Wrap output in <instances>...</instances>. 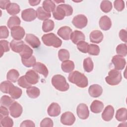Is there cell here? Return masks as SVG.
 <instances>
[{
    "instance_id": "6da1fadb",
    "label": "cell",
    "mask_w": 127,
    "mask_h": 127,
    "mask_svg": "<svg viewBox=\"0 0 127 127\" xmlns=\"http://www.w3.org/2000/svg\"><path fill=\"white\" fill-rule=\"evenodd\" d=\"M73 13V8L69 4H61L58 5L53 12L54 18L58 20H63L65 16H69Z\"/></svg>"
},
{
    "instance_id": "7a4b0ae2",
    "label": "cell",
    "mask_w": 127,
    "mask_h": 127,
    "mask_svg": "<svg viewBox=\"0 0 127 127\" xmlns=\"http://www.w3.org/2000/svg\"><path fill=\"white\" fill-rule=\"evenodd\" d=\"M68 79L72 83L80 88H85L88 85V79L83 73L75 70L71 72L68 75Z\"/></svg>"
},
{
    "instance_id": "3957f363",
    "label": "cell",
    "mask_w": 127,
    "mask_h": 127,
    "mask_svg": "<svg viewBox=\"0 0 127 127\" xmlns=\"http://www.w3.org/2000/svg\"><path fill=\"white\" fill-rule=\"evenodd\" d=\"M51 82L53 86L60 91H66L69 89V85L67 83L65 78L61 74L54 75Z\"/></svg>"
},
{
    "instance_id": "277c9868",
    "label": "cell",
    "mask_w": 127,
    "mask_h": 127,
    "mask_svg": "<svg viewBox=\"0 0 127 127\" xmlns=\"http://www.w3.org/2000/svg\"><path fill=\"white\" fill-rule=\"evenodd\" d=\"M42 40L45 45L56 48L61 47L62 44V41L53 33L44 34L42 37Z\"/></svg>"
},
{
    "instance_id": "5b68a950",
    "label": "cell",
    "mask_w": 127,
    "mask_h": 127,
    "mask_svg": "<svg viewBox=\"0 0 127 127\" xmlns=\"http://www.w3.org/2000/svg\"><path fill=\"white\" fill-rule=\"evenodd\" d=\"M121 72L116 69H111L108 72V75L105 77L106 82L110 85L119 84L122 80Z\"/></svg>"
},
{
    "instance_id": "8992f818",
    "label": "cell",
    "mask_w": 127,
    "mask_h": 127,
    "mask_svg": "<svg viewBox=\"0 0 127 127\" xmlns=\"http://www.w3.org/2000/svg\"><path fill=\"white\" fill-rule=\"evenodd\" d=\"M88 20L86 16L83 14H78L74 16L72 20L73 25L77 28L82 29L86 27Z\"/></svg>"
},
{
    "instance_id": "52a82bcc",
    "label": "cell",
    "mask_w": 127,
    "mask_h": 127,
    "mask_svg": "<svg viewBox=\"0 0 127 127\" xmlns=\"http://www.w3.org/2000/svg\"><path fill=\"white\" fill-rule=\"evenodd\" d=\"M21 17L23 20L27 22L33 21L37 17V12L33 8H27L22 10Z\"/></svg>"
},
{
    "instance_id": "ba28073f",
    "label": "cell",
    "mask_w": 127,
    "mask_h": 127,
    "mask_svg": "<svg viewBox=\"0 0 127 127\" xmlns=\"http://www.w3.org/2000/svg\"><path fill=\"white\" fill-rule=\"evenodd\" d=\"M60 120L61 123L64 125L71 126L75 121V117L72 113L66 112L62 115Z\"/></svg>"
},
{
    "instance_id": "9c48e42d",
    "label": "cell",
    "mask_w": 127,
    "mask_h": 127,
    "mask_svg": "<svg viewBox=\"0 0 127 127\" xmlns=\"http://www.w3.org/2000/svg\"><path fill=\"white\" fill-rule=\"evenodd\" d=\"M9 109L10 115L14 118L19 117L22 114L23 111L22 106L16 101H14L9 106Z\"/></svg>"
},
{
    "instance_id": "30bf717a",
    "label": "cell",
    "mask_w": 127,
    "mask_h": 127,
    "mask_svg": "<svg viewBox=\"0 0 127 127\" xmlns=\"http://www.w3.org/2000/svg\"><path fill=\"white\" fill-rule=\"evenodd\" d=\"M76 113L79 119L82 120L87 119L89 116V111L87 106L83 103L79 104L76 108Z\"/></svg>"
},
{
    "instance_id": "8fae6325",
    "label": "cell",
    "mask_w": 127,
    "mask_h": 127,
    "mask_svg": "<svg viewBox=\"0 0 127 127\" xmlns=\"http://www.w3.org/2000/svg\"><path fill=\"white\" fill-rule=\"evenodd\" d=\"M112 63L114 65L115 69L116 70H123L126 64L125 59L118 55L113 57Z\"/></svg>"
},
{
    "instance_id": "7c38bea8",
    "label": "cell",
    "mask_w": 127,
    "mask_h": 127,
    "mask_svg": "<svg viewBox=\"0 0 127 127\" xmlns=\"http://www.w3.org/2000/svg\"><path fill=\"white\" fill-rule=\"evenodd\" d=\"M11 37L15 40L20 41L22 39L25 34V32L23 27L18 26L10 29Z\"/></svg>"
},
{
    "instance_id": "4fadbf2b",
    "label": "cell",
    "mask_w": 127,
    "mask_h": 127,
    "mask_svg": "<svg viewBox=\"0 0 127 127\" xmlns=\"http://www.w3.org/2000/svg\"><path fill=\"white\" fill-rule=\"evenodd\" d=\"M25 41L33 48H38L41 45L39 38L32 34H27Z\"/></svg>"
},
{
    "instance_id": "5bb4252c",
    "label": "cell",
    "mask_w": 127,
    "mask_h": 127,
    "mask_svg": "<svg viewBox=\"0 0 127 127\" xmlns=\"http://www.w3.org/2000/svg\"><path fill=\"white\" fill-rule=\"evenodd\" d=\"M25 77L27 82L31 84H35L39 81V76L34 70H28L25 73Z\"/></svg>"
},
{
    "instance_id": "9a60e30c",
    "label": "cell",
    "mask_w": 127,
    "mask_h": 127,
    "mask_svg": "<svg viewBox=\"0 0 127 127\" xmlns=\"http://www.w3.org/2000/svg\"><path fill=\"white\" fill-rule=\"evenodd\" d=\"M72 33V29L68 26H64L59 29L57 34L60 37L64 40H68L70 39Z\"/></svg>"
},
{
    "instance_id": "2e32d148",
    "label": "cell",
    "mask_w": 127,
    "mask_h": 127,
    "mask_svg": "<svg viewBox=\"0 0 127 127\" xmlns=\"http://www.w3.org/2000/svg\"><path fill=\"white\" fill-rule=\"evenodd\" d=\"M102 92V87L98 84H92L88 88V93L92 97H98L101 95Z\"/></svg>"
},
{
    "instance_id": "e0dca14e",
    "label": "cell",
    "mask_w": 127,
    "mask_h": 127,
    "mask_svg": "<svg viewBox=\"0 0 127 127\" xmlns=\"http://www.w3.org/2000/svg\"><path fill=\"white\" fill-rule=\"evenodd\" d=\"M103 38L104 36L102 32L98 30L92 31L89 35L90 41L96 44L101 43L103 40Z\"/></svg>"
},
{
    "instance_id": "ac0fdd59",
    "label": "cell",
    "mask_w": 127,
    "mask_h": 127,
    "mask_svg": "<svg viewBox=\"0 0 127 127\" xmlns=\"http://www.w3.org/2000/svg\"><path fill=\"white\" fill-rule=\"evenodd\" d=\"M114 115V109L111 105L107 106L102 114V118L106 122L111 121Z\"/></svg>"
},
{
    "instance_id": "d6986e66",
    "label": "cell",
    "mask_w": 127,
    "mask_h": 127,
    "mask_svg": "<svg viewBox=\"0 0 127 127\" xmlns=\"http://www.w3.org/2000/svg\"><path fill=\"white\" fill-rule=\"evenodd\" d=\"M100 28L104 31L109 30L112 26V21L110 18L107 15L102 16L99 22Z\"/></svg>"
},
{
    "instance_id": "ffe728a7",
    "label": "cell",
    "mask_w": 127,
    "mask_h": 127,
    "mask_svg": "<svg viewBox=\"0 0 127 127\" xmlns=\"http://www.w3.org/2000/svg\"><path fill=\"white\" fill-rule=\"evenodd\" d=\"M47 112L51 117H57L61 113V107L58 103L53 102L49 106Z\"/></svg>"
},
{
    "instance_id": "44dd1931",
    "label": "cell",
    "mask_w": 127,
    "mask_h": 127,
    "mask_svg": "<svg viewBox=\"0 0 127 127\" xmlns=\"http://www.w3.org/2000/svg\"><path fill=\"white\" fill-rule=\"evenodd\" d=\"M70 38L74 44H77L80 41H84L85 40L84 34L81 31L78 30H74L72 32Z\"/></svg>"
},
{
    "instance_id": "7402d4cb",
    "label": "cell",
    "mask_w": 127,
    "mask_h": 127,
    "mask_svg": "<svg viewBox=\"0 0 127 127\" xmlns=\"http://www.w3.org/2000/svg\"><path fill=\"white\" fill-rule=\"evenodd\" d=\"M33 69L36 72L42 74L45 77H47L49 72L46 66L40 62H37L33 66Z\"/></svg>"
},
{
    "instance_id": "603a6c76",
    "label": "cell",
    "mask_w": 127,
    "mask_h": 127,
    "mask_svg": "<svg viewBox=\"0 0 127 127\" xmlns=\"http://www.w3.org/2000/svg\"><path fill=\"white\" fill-rule=\"evenodd\" d=\"M24 44H25L23 41H18L15 40H12L9 44L11 50L13 52L17 53H20L21 52Z\"/></svg>"
},
{
    "instance_id": "cb8c5ba5",
    "label": "cell",
    "mask_w": 127,
    "mask_h": 127,
    "mask_svg": "<svg viewBox=\"0 0 127 127\" xmlns=\"http://www.w3.org/2000/svg\"><path fill=\"white\" fill-rule=\"evenodd\" d=\"M104 108V104L102 102L99 100H94L91 105L90 109L92 112L94 113H99L101 112Z\"/></svg>"
},
{
    "instance_id": "d4e9b609",
    "label": "cell",
    "mask_w": 127,
    "mask_h": 127,
    "mask_svg": "<svg viewBox=\"0 0 127 127\" xmlns=\"http://www.w3.org/2000/svg\"><path fill=\"white\" fill-rule=\"evenodd\" d=\"M61 68L63 71L66 73H69L73 71L74 68L73 62L70 60H66L63 62L61 64Z\"/></svg>"
},
{
    "instance_id": "484cf974",
    "label": "cell",
    "mask_w": 127,
    "mask_h": 127,
    "mask_svg": "<svg viewBox=\"0 0 127 127\" xmlns=\"http://www.w3.org/2000/svg\"><path fill=\"white\" fill-rule=\"evenodd\" d=\"M6 9L7 13L11 15H16L19 13L20 11L19 5L14 2H10L7 6Z\"/></svg>"
},
{
    "instance_id": "4316f807",
    "label": "cell",
    "mask_w": 127,
    "mask_h": 127,
    "mask_svg": "<svg viewBox=\"0 0 127 127\" xmlns=\"http://www.w3.org/2000/svg\"><path fill=\"white\" fill-rule=\"evenodd\" d=\"M36 12L37 18L41 20L48 19L51 16V13L45 11L42 6H40L37 9Z\"/></svg>"
},
{
    "instance_id": "83f0119b",
    "label": "cell",
    "mask_w": 127,
    "mask_h": 127,
    "mask_svg": "<svg viewBox=\"0 0 127 127\" xmlns=\"http://www.w3.org/2000/svg\"><path fill=\"white\" fill-rule=\"evenodd\" d=\"M22 93V90L14 85L10 88L8 94L10 95L11 97L13 99H17L19 98Z\"/></svg>"
},
{
    "instance_id": "f1b7e54d",
    "label": "cell",
    "mask_w": 127,
    "mask_h": 127,
    "mask_svg": "<svg viewBox=\"0 0 127 127\" xmlns=\"http://www.w3.org/2000/svg\"><path fill=\"white\" fill-rule=\"evenodd\" d=\"M127 110L126 108H122L118 109L116 114V119L120 122L126 121L127 119Z\"/></svg>"
},
{
    "instance_id": "f546056e",
    "label": "cell",
    "mask_w": 127,
    "mask_h": 127,
    "mask_svg": "<svg viewBox=\"0 0 127 127\" xmlns=\"http://www.w3.org/2000/svg\"><path fill=\"white\" fill-rule=\"evenodd\" d=\"M33 53V50L28 45L24 44L23 48L21 52L19 53L21 59H29L32 57Z\"/></svg>"
},
{
    "instance_id": "4dcf8cb0",
    "label": "cell",
    "mask_w": 127,
    "mask_h": 127,
    "mask_svg": "<svg viewBox=\"0 0 127 127\" xmlns=\"http://www.w3.org/2000/svg\"><path fill=\"white\" fill-rule=\"evenodd\" d=\"M27 95L31 98H36L39 97L40 94V89L35 86H30L26 89Z\"/></svg>"
},
{
    "instance_id": "1f68e13d",
    "label": "cell",
    "mask_w": 127,
    "mask_h": 127,
    "mask_svg": "<svg viewBox=\"0 0 127 127\" xmlns=\"http://www.w3.org/2000/svg\"><path fill=\"white\" fill-rule=\"evenodd\" d=\"M42 5L44 10L49 13L53 12L56 9V4L52 0H45L43 2Z\"/></svg>"
},
{
    "instance_id": "d6a6232c",
    "label": "cell",
    "mask_w": 127,
    "mask_h": 127,
    "mask_svg": "<svg viewBox=\"0 0 127 127\" xmlns=\"http://www.w3.org/2000/svg\"><path fill=\"white\" fill-rule=\"evenodd\" d=\"M19 73L18 71L15 69H11L9 70L7 73L6 78L8 80L12 82H16L18 79Z\"/></svg>"
},
{
    "instance_id": "836d02e7",
    "label": "cell",
    "mask_w": 127,
    "mask_h": 127,
    "mask_svg": "<svg viewBox=\"0 0 127 127\" xmlns=\"http://www.w3.org/2000/svg\"><path fill=\"white\" fill-rule=\"evenodd\" d=\"M55 26L54 22L51 19L44 20L42 24V30L44 32H48L52 31Z\"/></svg>"
},
{
    "instance_id": "e575fe53",
    "label": "cell",
    "mask_w": 127,
    "mask_h": 127,
    "mask_svg": "<svg viewBox=\"0 0 127 127\" xmlns=\"http://www.w3.org/2000/svg\"><path fill=\"white\" fill-rule=\"evenodd\" d=\"M83 68L87 72H90L93 69L94 64L92 59L90 57L85 58L83 61Z\"/></svg>"
},
{
    "instance_id": "d590c367",
    "label": "cell",
    "mask_w": 127,
    "mask_h": 127,
    "mask_svg": "<svg viewBox=\"0 0 127 127\" xmlns=\"http://www.w3.org/2000/svg\"><path fill=\"white\" fill-rule=\"evenodd\" d=\"M21 23V20L17 16H12L9 17L7 22V25L9 29L12 27L18 26Z\"/></svg>"
},
{
    "instance_id": "8d00e7d4",
    "label": "cell",
    "mask_w": 127,
    "mask_h": 127,
    "mask_svg": "<svg viewBox=\"0 0 127 127\" xmlns=\"http://www.w3.org/2000/svg\"><path fill=\"white\" fill-rule=\"evenodd\" d=\"M112 2L109 0H103L100 4V8L105 13L110 12L112 9Z\"/></svg>"
},
{
    "instance_id": "74e56055",
    "label": "cell",
    "mask_w": 127,
    "mask_h": 127,
    "mask_svg": "<svg viewBox=\"0 0 127 127\" xmlns=\"http://www.w3.org/2000/svg\"><path fill=\"white\" fill-rule=\"evenodd\" d=\"M58 57L61 61L64 62L69 60L70 54L67 50L62 49L58 52Z\"/></svg>"
},
{
    "instance_id": "f35d334b",
    "label": "cell",
    "mask_w": 127,
    "mask_h": 127,
    "mask_svg": "<svg viewBox=\"0 0 127 127\" xmlns=\"http://www.w3.org/2000/svg\"><path fill=\"white\" fill-rule=\"evenodd\" d=\"M116 52L119 56L126 57L127 55V44H121L117 46L116 48Z\"/></svg>"
},
{
    "instance_id": "ab89813d",
    "label": "cell",
    "mask_w": 127,
    "mask_h": 127,
    "mask_svg": "<svg viewBox=\"0 0 127 127\" xmlns=\"http://www.w3.org/2000/svg\"><path fill=\"white\" fill-rule=\"evenodd\" d=\"M13 85V84L9 80H6L0 83V90L2 93H8L10 88Z\"/></svg>"
},
{
    "instance_id": "60d3db41",
    "label": "cell",
    "mask_w": 127,
    "mask_h": 127,
    "mask_svg": "<svg viewBox=\"0 0 127 127\" xmlns=\"http://www.w3.org/2000/svg\"><path fill=\"white\" fill-rule=\"evenodd\" d=\"M14 102L13 98L7 95H3L0 98V105L6 107H9Z\"/></svg>"
},
{
    "instance_id": "b9f144b4",
    "label": "cell",
    "mask_w": 127,
    "mask_h": 127,
    "mask_svg": "<svg viewBox=\"0 0 127 127\" xmlns=\"http://www.w3.org/2000/svg\"><path fill=\"white\" fill-rule=\"evenodd\" d=\"M87 53L92 56H97L100 53L99 47L95 44H89Z\"/></svg>"
},
{
    "instance_id": "7bdbcfd3",
    "label": "cell",
    "mask_w": 127,
    "mask_h": 127,
    "mask_svg": "<svg viewBox=\"0 0 127 127\" xmlns=\"http://www.w3.org/2000/svg\"><path fill=\"white\" fill-rule=\"evenodd\" d=\"M21 61L23 64L27 67L33 66L36 63V58L33 56H32V57L29 59H21Z\"/></svg>"
},
{
    "instance_id": "ee69618b",
    "label": "cell",
    "mask_w": 127,
    "mask_h": 127,
    "mask_svg": "<svg viewBox=\"0 0 127 127\" xmlns=\"http://www.w3.org/2000/svg\"><path fill=\"white\" fill-rule=\"evenodd\" d=\"M0 123L1 126L4 127H11L13 126V121L8 116L0 119Z\"/></svg>"
},
{
    "instance_id": "f6af8a7d",
    "label": "cell",
    "mask_w": 127,
    "mask_h": 127,
    "mask_svg": "<svg viewBox=\"0 0 127 127\" xmlns=\"http://www.w3.org/2000/svg\"><path fill=\"white\" fill-rule=\"evenodd\" d=\"M0 57H1L4 53L8 52L10 50L9 42L6 40H0Z\"/></svg>"
},
{
    "instance_id": "bcb514c9",
    "label": "cell",
    "mask_w": 127,
    "mask_h": 127,
    "mask_svg": "<svg viewBox=\"0 0 127 127\" xmlns=\"http://www.w3.org/2000/svg\"><path fill=\"white\" fill-rule=\"evenodd\" d=\"M77 48L78 50L83 53H87L89 44L85 41H80L77 44Z\"/></svg>"
},
{
    "instance_id": "7dc6e473",
    "label": "cell",
    "mask_w": 127,
    "mask_h": 127,
    "mask_svg": "<svg viewBox=\"0 0 127 127\" xmlns=\"http://www.w3.org/2000/svg\"><path fill=\"white\" fill-rule=\"evenodd\" d=\"M18 84L20 87L24 88H27L31 86V84L29 83L26 80L25 75L21 76L17 80Z\"/></svg>"
},
{
    "instance_id": "c3c4849f",
    "label": "cell",
    "mask_w": 127,
    "mask_h": 127,
    "mask_svg": "<svg viewBox=\"0 0 127 127\" xmlns=\"http://www.w3.org/2000/svg\"><path fill=\"white\" fill-rule=\"evenodd\" d=\"M114 5L117 11H121L125 8V2L122 0H116L114 2Z\"/></svg>"
},
{
    "instance_id": "681fc988",
    "label": "cell",
    "mask_w": 127,
    "mask_h": 127,
    "mask_svg": "<svg viewBox=\"0 0 127 127\" xmlns=\"http://www.w3.org/2000/svg\"><path fill=\"white\" fill-rule=\"evenodd\" d=\"M9 36V31L5 26H0V38L6 39Z\"/></svg>"
},
{
    "instance_id": "f907efd6",
    "label": "cell",
    "mask_w": 127,
    "mask_h": 127,
    "mask_svg": "<svg viewBox=\"0 0 127 127\" xmlns=\"http://www.w3.org/2000/svg\"><path fill=\"white\" fill-rule=\"evenodd\" d=\"M41 127H52L54 126L53 121L49 118H45L40 123Z\"/></svg>"
},
{
    "instance_id": "816d5d0a",
    "label": "cell",
    "mask_w": 127,
    "mask_h": 127,
    "mask_svg": "<svg viewBox=\"0 0 127 127\" xmlns=\"http://www.w3.org/2000/svg\"><path fill=\"white\" fill-rule=\"evenodd\" d=\"M9 115V112L7 109L3 106H0V119L4 118V117L8 116Z\"/></svg>"
},
{
    "instance_id": "f5cc1de1",
    "label": "cell",
    "mask_w": 127,
    "mask_h": 127,
    "mask_svg": "<svg viewBox=\"0 0 127 127\" xmlns=\"http://www.w3.org/2000/svg\"><path fill=\"white\" fill-rule=\"evenodd\" d=\"M119 35L121 40L126 43L127 42V31L125 29H121L119 32Z\"/></svg>"
},
{
    "instance_id": "db71d44e",
    "label": "cell",
    "mask_w": 127,
    "mask_h": 127,
    "mask_svg": "<svg viewBox=\"0 0 127 127\" xmlns=\"http://www.w3.org/2000/svg\"><path fill=\"white\" fill-rule=\"evenodd\" d=\"M35 126V124L34 123V122L31 120H25L23 121L20 127H34Z\"/></svg>"
},
{
    "instance_id": "11a10c76",
    "label": "cell",
    "mask_w": 127,
    "mask_h": 127,
    "mask_svg": "<svg viewBox=\"0 0 127 127\" xmlns=\"http://www.w3.org/2000/svg\"><path fill=\"white\" fill-rule=\"evenodd\" d=\"M10 3L9 0H0V7L2 9H6L8 5Z\"/></svg>"
},
{
    "instance_id": "9f6ffc18",
    "label": "cell",
    "mask_w": 127,
    "mask_h": 127,
    "mask_svg": "<svg viewBox=\"0 0 127 127\" xmlns=\"http://www.w3.org/2000/svg\"><path fill=\"white\" fill-rule=\"evenodd\" d=\"M29 4L31 6H35L37 5H38L40 2H41V0H29L28 1Z\"/></svg>"
}]
</instances>
